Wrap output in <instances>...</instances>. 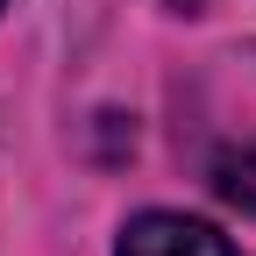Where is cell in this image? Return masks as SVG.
<instances>
[{"instance_id": "cell-1", "label": "cell", "mask_w": 256, "mask_h": 256, "mask_svg": "<svg viewBox=\"0 0 256 256\" xmlns=\"http://www.w3.org/2000/svg\"><path fill=\"white\" fill-rule=\"evenodd\" d=\"M114 256H242L220 228H206V220H192V214H136L121 228V249Z\"/></svg>"}, {"instance_id": "cell-2", "label": "cell", "mask_w": 256, "mask_h": 256, "mask_svg": "<svg viewBox=\"0 0 256 256\" xmlns=\"http://www.w3.org/2000/svg\"><path fill=\"white\" fill-rule=\"evenodd\" d=\"M214 185H220V200H228V206L256 214V150H242V156H220Z\"/></svg>"}]
</instances>
